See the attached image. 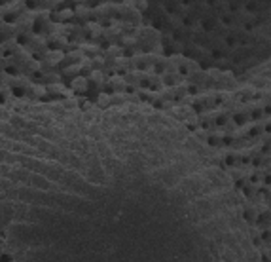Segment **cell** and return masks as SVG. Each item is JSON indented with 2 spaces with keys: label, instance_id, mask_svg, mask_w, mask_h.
Listing matches in <instances>:
<instances>
[{
  "label": "cell",
  "instance_id": "1",
  "mask_svg": "<svg viewBox=\"0 0 271 262\" xmlns=\"http://www.w3.org/2000/svg\"><path fill=\"white\" fill-rule=\"evenodd\" d=\"M65 57V53L63 51H59V50H53V51H49L48 53V63L49 65H57V63H61V59Z\"/></svg>",
  "mask_w": 271,
  "mask_h": 262
},
{
  "label": "cell",
  "instance_id": "5",
  "mask_svg": "<svg viewBox=\"0 0 271 262\" xmlns=\"http://www.w3.org/2000/svg\"><path fill=\"white\" fill-rule=\"evenodd\" d=\"M44 4H46L48 8H53L55 10V8H59L63 4V0H44Z\"/></svg>",
  "mask_w": 271,
  "mask_h": 262
},
{
  "label": "cell",
  "instance_id": "6",
  "mask_svg": "<svg viewBox=\"0 0 271 262\" xmlns=\"http://www.w3.org/2000/svg\"><path fill=\"white\" fill-rule=\"evenodd\" d=\"M108 53H110V55H114V57H116V55H120L121 51H120V48H108Z\"/></svg>",
  "mask_w": 271,
  "mask_h": 262
},
{
  "label": "cell",
  "instance_id": "2",
  "mask_svg": "<svg viewBox=\"0 0 271 262\" xmlns=\"http://www.w3.org/2000/svg\"><path fill=\"white\" fill-rule=\"evenodd\" d=\"M72 85H74V89H78V91H87V78H84V76H78Z\"/></svg>",
  "mask_w": 271,
  "mask_h": 262
},
{
  "label": "cell",
  "instance_id": "3",
  "mask_svg": "<svg viewBox=\"0 0 271 262\" xmlns=\"http://www.w3.org/2000/svg\"><path fill=\"white\" fill-rule=\"evenodd\" d=\"M72 15H74L72 10H61V12L55 15L53 19H55V21H69V19H72Z\"/></svg>",
  "mask_w": 271,
  "mask_h": 262
},
{
  "label": "cell",
  "instance_id": "4",
  "mask_svg": "<svg viewBox=\"0 0 271 262\" xmlns=\"http://www.w3.org/2000/svg\"><path fill=\"white\" fill-rule=\"evenodd\" d=\"M40 4H44V0H25V6H27V8H30V10L38 8Z\"/></svg>",
  "mask_w": 271,
  "mask_h": 262
},
{
  "label": "cell",
  "instance_id": "7",
  "mask_svg": "<svg viewBox=\"0 0 271 262\" xmlns=\"http://www.w3.org/2000/svg\"><path fill=\"white\" fill-rule=\"evenodd\" d=\"M74 2H84V0H74Z\"/></svg>",
  "mask_w": 271,
  "mask_h": 262
}]
</instances>
